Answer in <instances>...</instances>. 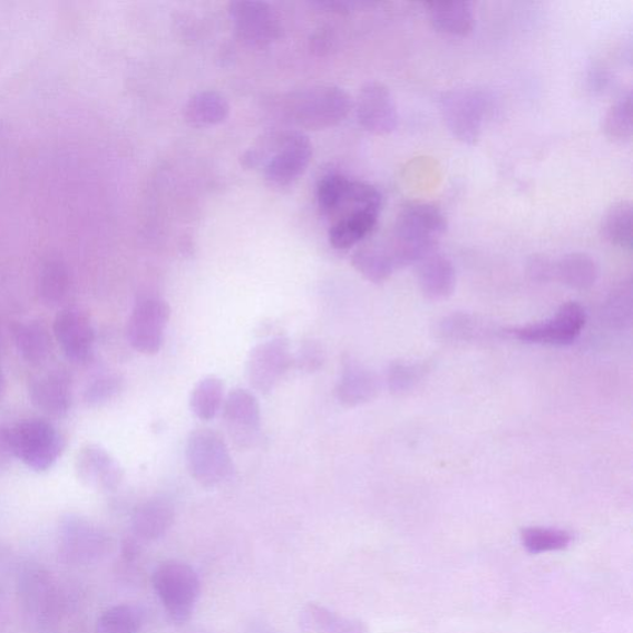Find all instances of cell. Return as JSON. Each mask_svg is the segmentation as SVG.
Wrapping results in <instances>:
<instances>
[{"mask_svg": "<svg viewBox=\"0 0 633 633\" xmlns=\"http://www.w3.org/2000/svg\"><path fill=\"white\" fill-rule=\"evenodd\" d=\"M448 223L442 211L428 203L406 206L396 220L386 246L396 269L416 265L437 252Z\"/></svg>", "mask_w": 633, "mask_h": 633, "instance_id": "cell-1", "label": "cell"}, {"mask_svg": "<svg viewBox=\"0 0 633 633\" xmlns=\"http://www.w3.org/2000/svg\"><path fill=\"white\" fill-rule=\"evenodd\" d=\"M312 143L306 134L298 130L269 135L263 144L243 156L246 167L263 165L270 185L285 187L306 172L312 158Z\"/></svg>", "mask_w": 633, "mask_h": 633, "instance_id": "cell-2", "label": "cell"}, {"mask_svg": "<svg viewBox=\"0 0 633 633\" xmlns=\"http://www.w3.org/2000/svg\"><path fill=\"white\" fill-rule=\"evenodd\" d=\"M352 98L335 86H313L293 90L276 100L279 115L295 126L310 130L332 128L352 110Z\"/></svg>", "mask_w": 633, "mask_h": 633, "instance_id": "cell-3", "label": "cell"}, {"mask_svg": "<svg viewBox=\"0 0 633 633\" xmlns=\"http://www.w3.org/2000/svg\"><path fill=\"white\" fill-rule=\"evenodd\" d=\"M14 457L38 473L51 469L66 448V439L52 423L30 418L11 427Z\"/></svg>", "mask_w": 633, "mask_h": 633, "instance_id": "cell-4", "label": "cell"}, {"mask_svg": "<svg viewBox=\"0 0 633 633\" xmlns=\"http://www.w3.org/2000/svg\"><path fill=\"white\" fill-rule=\"evenodd\" d=\"M153 585L169 617L185 624L194 614L201 593L194 568L183 562H164L154 572Z\"/></svg>", "mask_w": 633, "mask_h": 633, "instance_id": "cell-5", "label": "cell"}, {"mask_svg": "<svg viewBox=\"0 0 633 633\" xmlns=\"http://www.w3.org/2000/svg\"><path fill=\"white\" fill-rule=\"evenodd\" d=\"M186 459L191 477L206 488L222 484L233 473L227 444L220 434L208 428L196 429L189 435Z\"/></svg>", "mask_w": 633, "mask_h": 633, "instance_id": "cell-6", "label": "cell"}, {"mask_svg": "<svg viewBox=\"0 0 633 633\" xmlns=\"http://www.w3.org/2000/svg\"><path fill=\"white\" fill-rule=\"evenodd\" d=\"M111 538L81 515L67 514L59 525V557L67 564H95L108 556Z\"/></svg>", "mask_w": 633, "mask_h": 633, "instance_id": "cell-7", "label": "cell"}, {"mask_svg": "<svg viewBox=\"0 0 633 633\" xmlns=\"http://www.w3.org/2000/svg\"><path fill=\"white\" fill-rule=\"evenodd\" d=\"M440 111L448 130L457 140L467 145L477 144L486 113L483 95L470 89L449 90L440 98Z\"/></svg>", "mask_w": 633, "mask_h": 633, "instance_id": "cell-8", "label": "cell"}, {"mask_svg": "<svg viewBox=\"0 0 633 633\" xmlns=\"http://www.w3.org/2000/svg\"><path fill=\"white\" fill-rule=\"evenodd\" d=\"M236 36L254 48H266L281 36V19L274 7L256 0H240L228 8Z\"/></svg>", "mask_w": 633, "mask_h": 633, "instance_id": "cell-9", "label": "cell"}, {"mask_svg": "<svg viewBox=\"0 0 633 633\" xmlns=\"http://www.w3.org/2000/svg\"><path fill=\"white\" fill-rule=\"evenodd\" d=\"M172 315L168 304L156 298L140 300L133 309L128 325L129 344L143 354H156L162 349L165 330Z\"/></svg>", "mask_w": 633, "mask_h": 633, "instance_id": "cell-10", "label": "cell"}, {"mask_svg": "<svg viewBox=\"0 0 633 633\" xmlns=\"http://www.w3.org/2000/svg\"><path fill=\"white\" fill-rule=\"evenodd\" d=\"M586 323V313L581 304H563L556 315L546 322L515 328L512 334L524 343L568 345L578 338Z\"/></svg>", "mask_w": 633, "mask_h": 633, "instance_id": "cell-11", "label": "cell"}, {"mask_svg": "<svg viewBox=\"0 0 633 633\" xmlns=\"http://www.w3.org/2000/svg\"><path fill=\"white\" fill-rule=\"evenodd\" d=\"M52 331L65 357L74 363L84 364L92 358L96 332L89 316L81 309H62L55 316Z\"/></svg>", "mask_w": 633, "mask_h": 633, "instance_id": "cell-12", "label": "cell"}, {"mask_svg": "<svg viewBox=\"0 0 633 633\" xmlns=\"http://www.w3.org/2000/svg\"><path fill=\"white\" fill-rule=\"evenodd\" d=\"M291 364L288 339H270V341L257 344L249 356L247 380L256 391L267 393L276 387Z\"/></svg>", "mask_w": 633, "mask_h": 633, "instance_id": "cell-13", "label": "cell"}, {"mask_svg": "<svg viewBox=\"0 0 633 633\" xmlns=\"http://www.w3.org/2000/svg\"><path fill=\"white\" fill-rule=\"evenodd\" d=\"M360 126L376 135H388L399 127V111L386 85L377 81L361 87L357 100Z\"/></svg>", "mask_w": 633, "mask_h": 633, "instance_id": "cell-14", "label": "cell"}, {"mask_svg": "<svg viewBox=\"0 0 633 633\" xmlns=\"http://www.w3.org/2000/svg\"><path fill=\"white\" fill-rule=\"evenodd\" d=\"M75 471L79 481L99 491H116L124 478L119 461L98 445H87L78 450Z\"/></svg>", "mask_w": 633, "mask_h": 633, "instance_id": "cell-15", "label": "cell"}, {"mask_svg": "<svg viewBox=\"0 0 633 633\" xmlns=\"http://www.w3.org/2000/svg\"><path fill=\"white\" fill-rule=\"evenodd\" d=\"M224 421L233 442L242 448H251L260 434V405L252 392L235 389L224 402Z\"/></svg>", "mask_w": 633, "mask_h": 633, "instance_id": "cell-16", "label": "cell"}, {"mask_svg": "<svg viewBox=\"0 0 633 633\" xmlns=\"http://www.w3.org/2000/svg\"><path fill=\"white\" fill-rule=\"evenodd\" d=\"M29 396L42 413L64 417L70 412L74 402L71 378L60 369L42 372L30 380Z\"/></svg>", "mask_w": 633, "mask_h": 633, "instance_id": "cell-17", "label": "cell"}, {"mask_svg": "<svg viewBox=\"0 0 633 633\" xmlns=\"http://www.w3.org/2000/svg\"><path fill=\"white\" fill-rule=\"evenodd\" d=\"M417 266L418 285L431 301L448 299L456 289V269L450 260L435 252L421 260Z\"/></svg>", "mask_w": 633, "mask_h": 633, "instance_id": "cell-18", "label": "cell"}, {"mask_svg": "<svg viewBox=\"0 0 633 633\" xmlns=\"http://www.w3.org/2000/svg\"><path fill=\"white\" fill-rule=\"evenodd\" d=\"M20 602L29 613L49 614L55 602V586L50 573L40 565H29L18 576Z\"/></svg>", "mask_w": 633, "mask_h": 633, "instance_id": "cell-19", "label": "cell"}, {"mask_svg": "<svg viewBox=\"0 0 633 633\" xmlns=\"http://www.w3.org/2000/svg\"><path fill=\"white\" fill-rule=\"evenodd\" d=\"M378 389L379 382L374 372L354 359L344 360L335 390L339 401L352 407L366 403L376 398Z\"/></svg>", "mask_w": 633, "mask_h": 633, "instance_id": "cell-20", "label": "cell"}, {"mask_svg": "<svg viewBox=\"0 0 633 633\" xmlns=\"http://www.w3.org/2000/svg\"><path fill=\"white\" fill-rule=\"evenodd\" d=\"M175 513L172 505L163 499L143 503L134 512L132 518L133 533L140 539L155 541L172 528Z\"/></svg>", "mask_w": 633, "mask_h": 633, "instance_id": "cell-21", "label": "cell"}, {"mask_svg": "<svg viewBox=\"0 0 633 633\" xmlns=\"http://www.w3.org/2000/svg\"><path fill=\"white\" fill-rule=\"evenodd\" d=\"M379 214L378 211H357L334 221L330 230L331 245L339 251H345L363 242L374 232Z\"/></svg>", "mask_w": 633, "mask_h": 633, "instance_id": "cell-22", "label": "cell"}, {"mask_svg": "<svg viewBox=\"0 0 633 633\" xmlns=\"http://www.w3.org/2000/svg\"><path fill=\"white\" fill-rule=\"evenodd\" d=\"M427 7L438 31L451 37H468L473 31L475 14L470 2H434Z\"/></svg>", "mask_w": 633, "mask_h": 633, "instance_id": "cell-23", "label": "cell"}, {"mask_svg": "<svg viewBox=\"0 0 633 633\" xmlns=\"http://www.w3.org/2000/svg\"><path fill=\"white\" fill-rule=\"evenodd\" d=\"M14 343L22 359L40 366L51 354L52 342L48 328L39 321H22L14 325Z\"/></svg>", "mask_w": 633, "mask_h": 633, "instance_id": "cell-24", "label": "cell"}, {"mask_svg": "<svg viewBox=\"0 0 633 633\" xmlns=\"http://www.w3.org/2000/svg\"><path fill=\"white\" fill-rule=\"evenodd\" d=\"M230 111L227 99L213 90H205L189 98L185 107V118L192 127L207 128L225 121Z\"/></svg>", "mask_w": 633, "mask_h": 633, "instance_id": "cell-25", "label": "cell"}, {"mask_svg": "<svg viewBox=\"0 0 633 633\" xmlns=\"http://www.w3.org/2000/svg\"><path fill=\"white\" fill-rule=\"evenodd\" d=\"M302 626L313 633H370L363 621L338 615L316 604L303 610Z\"/></svg>", "mask_w": 633, "mask_h": 633, "instance_id": "cell-26", "label": "cell"}, {"mask_svg": "<svg viewBox=\"0 0 633 633\" xmlns=\"http://www.w3.org/2000/svg\"><path fill=\"white\" fill-rule=\"evenodd\" d=\"M554 275L562 282L575 290L591 289L598 275L594 260L584 253H572L563 256L554 265Z\"/></svg>", "mask_w": 633, "mask_h": 633, "instance_id": "cell-27", "label": "cell"}, {"mask_svg": "<svg viewBox=\"0 0 633 633\" xmlns=\"http://www.w3.org/2000/svg\"><path fill=\"white\" fill-rule=\"evenodd\" d=\"M633 211L631 202L615 203L604 214L601 232L606 242L619 247L632 246Z\"/></svg>", "mask_w": 633, "mask_h": 633, "instance_id": "cell-28", "label": "cell"}, {"mask_svg": "<svg viewBox=\"0 0 633 633\" xmlns=\"http://www.w3.org/2000/svg\"><path fill=\"white\" fill-rule=\"evenodd\" d=\"M352 263L361 275L374 284L388 281L396 270L386 246L379 245L360 247Z\"/></svg>", "mask_w": 633, "mask_h": 633, "instance_id": "cell-29", "label": "cell"}, {"mask_svg": "<svg viewBox=\"0 0 633 633\" xmlns=\"http://www.w3.org/2000/svg\"><path fill=\"white\" fill-rule=\"evenodd\" d=\"M224 401V383L216 377L201 380L191 393V410L201 421H211Z\"/></svg>", "mask_w": 633, "mask_h": 633, "instance_id": "cell-30", "label": "cell"}, {"mask_svg": "<svg viewBox=\"0 0 633 633\" xmlns=\"http://www.w3.org/2000/svg\"><path fill=\"white\" fill-rule=\"evenodd\" d=\"M143 612L138 606L121 604L107 610L97 621L96 633H138Z\"/></svg>", "mask_w": 633, "mask_h": 633, "instance_id": "cell-31", "label": "cell"}, {"mask_svg": "<svg viewBox=\"0 0 633 633\" xmlns=\"http://www.w3.org/2000/svg\"><path fill=\"white\" fill-rule=\"evenodd\" d=\"M522 541L529 553L539 554L568 548L573 536L559 528L528 527L523 530Z\"/></svg>", "mask_w": 633, "mask_h": 633, "instance_id": "cell-32", "label": "cell"}, {"mask_svg": "<svg viewBox=\"0 0 633 633\" xmlns=\"http://www.w3.org/2000/svg\"><path fill=\"white\" fill-rule=\"evenodd\" d=\"M632 95L620 98L610 108L604 118V133L608 139L625 143L632 138L633 133Z\"/></svg>", "mask_w": 633, "mask_h": 633, "instance_id": "cell-33", "label": "cell"}, {"mask_svg": "<svg viewBox=\"0 0 633 633\" xmlns=\"http://www.w3.org/2000/svg\"><path fill=\"white\" fill-rule=\"evenodd\" d=\"M124 379L115 371H100L90 378L84 390V401L90 407L105 405L121 392Z\"/></svg>", "mask_w": 633, "mask_h": 633, "instance_id": "cell-34", "label": "cell"}, {"mask_svg": "<svg viewBox=\"0 0 633 633\" xmlns=\"http://www.w3.org/2000/svg\"><path fill=\"white\" fill-rule=\"evenodd\" d=\"M350 179L343 175L331 174L321 178L316 187V201L325 217L334 218L341 208Z\"/></svg>", "mask_w": 633, "mask_h": 633, "instance_id": "cell-35", "label": "cell"}, {"mask_svg": "<svg viewBox=\"0 0 633 633\" xmlns=\"http://www.w3.org/2000/svg\"><path fill=\"white\" fill-rule=\"evenodd\" d=\"M69 290V280L64 271L58 267H50L45 271L40 282V296L48 306H59L65 300Z\"/></svg>", "mask_w": 633, "mask_h": 633, "instance_id": "cell-36", "label": "cell"}, {"mask_svg": "<svg viewBox=\"0 0 633 633\" xmlns=\"http://www.w3.org/2000/svg\"><path fill=\"white\" fill-rule=\"evenodd\" d=\"M426 374L422 364L395 363L389 369V388L395 393H401L413 389Z\"/></svg>", "mask_w": 633, "mask_h": 633, "instance_id": "cell-37", "label": "cell"}, {"mask_svg": "<svg viewBox=\"0 0 633 633\" xmlns=\"http://www.w3.org/2000/svg\"><path fill=\"white\" fill-rule=\"evenodd\" d=\"M607 315L613 324H625L631 321L632 286L625 284L616 289L607 301Z\"/></svg>", "mask_w": 633, "mask_h": 633, "instance_id": "cell-38", "label": "cell"}, {"mask_svg": "<svg viewBox=\"0 0 633 633\" xmlns=\"http://www.w3.org/2000/svg\"><path fill=\"white\" fill-rule=\"evenodd\" d=\"M324 360L323 348L319 343L308 342L300 349L295 361L300 370L314 372L323 367Z\"/></svg>", "mask_w": 633, "mask_h": 633, "instance_id": "cell-39", "label": "cell"}, {"mask_svg": "<svg viewBox=\"0 0 633 633\" xmlns=\"http://www.w3.org/2000/svg\"><path fill=\"white\" fill-rule=\"evenodd\" d=\"M14 457L13 445H11V427L0 425V470L6 469Z\"/></svg>", "mask_w": 633, "mask_h": 633, "instance_id": "cell-40", "label": "cell"}, {"mask_svg": "<svg viewBox=\"0 0 633 633\" xmlns=\"http://www.w3.org/2000/svg\"><path fill=\"white\" fill-rule=\"evenodd\" d=\"M530 274L535 279L546 280L554 273V266L544 257H535L529 265Z\"/></svg>", "mask_w": 633, "mask_h": 633, "instance_id": "cell-41", "label": "cell"}, {"mask_svg": "<svg viewBox=\"0 0 633 633\" xmlns=\"http://www.w3.org/2000/svg\"><path fill=\"white\" fill-rule=\"evenodd\" d=\"M4 383H6V379H4L3 370H2V368H0V393H2L3 390H4Z\"/></svg>", "mask_w": 633, "mask_h": 633, "instance_id": "cell-42", "label": "cell"}]
</instances>
